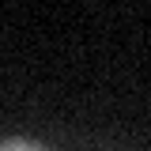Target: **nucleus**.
Listing matches in <instances>:
<instances>
[{"instance_id":"nucleus-1","label":"nucleus","mask_w":151,"mask_h":151,"mask_svg":"<svg viewBox=\"0 0 151 151\" xmlns=\"http://www.w3.org/2000/svg\"><path fill=\"white\" fill-rule=\"evenodd\" d=\"M0 151H49V147H42V144H34V140H4Z\"/></svg>"}]
</instances>
